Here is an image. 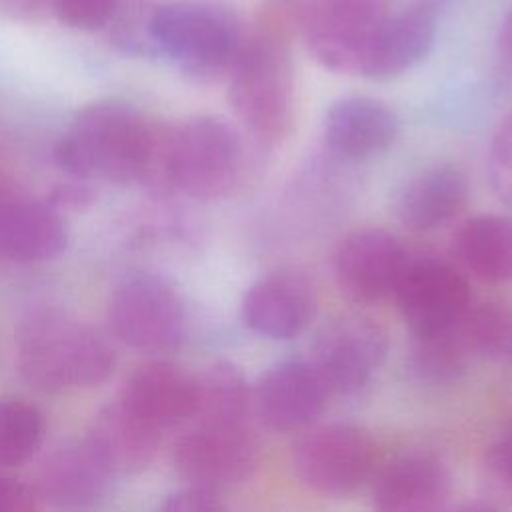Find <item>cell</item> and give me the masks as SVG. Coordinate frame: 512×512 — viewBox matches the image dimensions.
I'll return each instance as SVG.
<instances>
[{
	"label": "cell",
	"instance_id": "22",
	"mask_svg": "<svg viewBox=\"0 0 512 512\" xmlns=\"http://www.w3.org/2000/svg\"><path fill=\"white\" fill-rule=\"evenodd\" d=\"M160 434L156 426L118 400L96 414L86 440L110 472H138L152 462Z\"/></svg>",
	"mask_w": 512,
	"mask_h": 512
},
{
	"label": "cell",
	"instance_id": "24",
	"mask_svg": "<svg viewBox=\"0 0 512 512\" xmlns=\"http://www.w3.org/2000/svg\"><path fill=\"white\" fill-rule=\"evenodd\" d=\"M254 408L252 388L230 362H216L196 376L194 418L206 424H248Z\"/></svg>",
	"mask_w": 512,
	"mask_h": 512
},
{
	"label": "cell",
	"instance_id": "38",
	"mask_svg": "<svg viewBox=\"0 0 512 512\" xmlns=\"http://www.w3.org/2000/svg\"><path fill=\"white\" fill-rule=\"evenodd\" d=\"M6 194H8V190H4V188H2V186H0V202H2V198H4V196H6Z\"/></svg>",
	"mask_w": 512,
	"mask_h": 512
},
{
	"label": "cell",
	"instance_id": "21",
	"mask_svg": "<svg viewBox=\"0 0 512 512\" xmlns=\"http://www.w3.org/2000/svg\"><path fill=\"white\" fill-rule=\"evenodd\" d=\"M110 470L88 440L70 442L54 450L38 472L40 494L58 508H86L102 498Z\"/></svg>",
	"mask_w": 512,
	"mask_h": 512
},
{
	"label": "cell",
	"instance_id": "9",
	"mask_svg": "<svg viewBox=\"0 0 512 512\" xmlns=\"http://www.w3.org/2000/svg\"><path fill=\"white\" fill-rule=\"evenodd\" d=\"M412 336L456 328L472 306L466 274L440 258H410L392 296Z\"/></svg>",
	"mask_w": 512,
	"mask_h": 512
},
{
	"label": "cell",
	"instance_id": "10",
	"mask_svg": "<svg viewBox=\"0 0 512 512\" xmlns=\"http://www.w3.org/2000/svg\"><path fill=\"white\" fill-rule=\"evenodd\" d=\"M108 316L116 336L144 352L174 350L186 326L180 296L156 276H138L118 286Z\"/></svg>",
	"mask_w": 512,
	"mask_h": 512
},
{
	"label": "cell",
	"instance_id": "34",
	"mask_svg": "<svg viewBox=\"0 0 512 512\" xmlns=\"http://www.w3.org/2000/svg\"><path fill=\"white\" fill-rule=\"evenodd\" d=\"M94 194L90 190V186L86 184H62L52 192V200L48 202L52 208L60 210V208H82L84 204L92 202Z\"/></svg>",
	"mask_w": 512,
	"mask_h": 512
},
{
	"label": "cell",
	"instance_id": "37",
	"mask_svg": "<svg viewBox=\"0 0 512 512\" xmlns=\"http://www.w3.org/2000/svg\"><path fill=\"white\" fill-rule=\"evenodd\" d=\"M450 512H500V510L486 502H464V504L452 508Z\"/></svg>",
	"mask_w": 512,
	"mask_h": 512
},
{
	"label": "cell",
	"instance_id": "26",
	"mask_svg": "<svg viewBox=\"0 0 512 512\" xmlns=\"http://www.w3.org/2000/svg\"><path fill=\"white\" fill-rule=\"evenodd\" d=\"M472 358L512 364V306L504 302L472 304L460 322Z\"/></svg>",
	"mask_w": 512,
	"mask_h": 512
},
{
	"label": "cell",
	"instance_id": "5",
	"mask_svg": "<svg viewBox=\"0 0 512 512\" xmlns=\"http://www.w3.org/2000/svg\"><path fill=\"white\" fill-rule=\"evenodd\" d=\"M244 170L238 132L216 116H194L172 128L168 172L174 190L198 200L228 196Z\"/></svg>",
	"mask_w": 512,
	"mask_h": 512
},
{
	"label": "cell",
	"instance_id": "4",
	"mask_svg": "<svg viewBox=\"0 0 512 512\" xmlns=\"http://www.w3.org/2000/svg\"><path fill=\"white\" fill-rule=\"evenodd\" d=\"M152 30L158 52L168 54L200 80L230 74L246 38L228 8L206 2L156 6Z\"/></svg>",
	"mask_w": 512,
	"mask_h": 512
},
{
	"label": "cell",
	"instance_id": "35",
	"mask_svg": "<svg viewBox=\"0 0 512 512\" xmlns=\"http://www.w3.org/2000/svg\"><path fill=\"white\" fill-rule=\"evenodd\" d=\"M48 8H54V0H0V14L10 18H38Z\"/></svg>",
	"mask_w": 512,
	"mask_h": 512
},
{
	"label": "cell",
	"instance_id": "36",
	"mask_svg": "<svg viewBox=\"0 0 512 512\" xmlns=\"http://www.w3.org/2000/svg\"><path fill=\"white\" fill-rule=\"evenodd\" d=\"M496 54L502 66L512 72V8L502 16L496 34Z\"/></svg>",
	"mask_w": 512,
	"mask_h": 512
},
{
	"label": "cell",
	"instance_id": "20",
	"mask_svg": "<svg viewBox=\"0 0 512 512\" xmlns=\"http://www.w3.org/2000/svg\"><path fill=\"white\" fill-rule=\"evenodd\" d=\"M470 186L464 170L452 162L432 164L414 174L396 204L398 220L414 232H430L462 212Z\"/></svg>",
	"mask_w": 512,
	"mask_h": 512
},
{
	"label": "cell",
	"instance_id": "32",
	"mask_svg": "<svg viewBox=\"0 0 512 512\" xmlns=\"http://www.w3.org/2000/svg\"><path fill=\"white\" fill-rule=\"evenodd\" d=\"M490 476L512 492V422L498 434L486 456Z\"/></svg>",
	"mask_w": 512,
	"mask_h": 512
},
{
	"label": "cell",
	"instance_id": "6",
	"mask_svg": "<svg viewBox=\"0 0 512 512\" xmlns=\"http://www.w3.org/2000/svg\"><path fill=\"white\" fill-rule=\"evenodd\" d=\"M388 14L384 0H314L302 16L304 46L320 66L360 74Z\"/></svg>",
	"mask_w": 512,
	"mask_h": 512
},
{
	"label": "cell",
	"instance_id": "12",
	"mask_svg": "<svg viewBox=\"0 0 512 512\" xmlns=\"http://www.w3.org/2000/svg\"><path fill=\"white\" fill-rule=\"evenodd\" d=\"M408 260L402 242L388 230L356 228L334 250L336 286L356 304H376L394 296Z\"/></svg>",
	"mask_w": 512,
	"mask_h": 512
},
{
	"label": "cell",
	"instance_id": "31",
	"mask_svg": "<svg viewBox=\"0 0 512 512\" xmlns=\"http://www.w3.org/2000/svg\"><path fill=\"white\" fill-rule=\"evenodd\" d=\"M160 512H226V506L216 496V492L188 486L170 494L162 502Z\"/></svg>",
	"mask_w": 512,
	"mask_h": 512
},
{
	"label": "cell",
	"instance_id": "15",
	"mask_svg": "<svg viewBox=\"0 0 512 512\" xmlns=\"http://www.w3.org/2000/svg\"><path fill=\"white\" fill-rule=\"evenodd\" d=\"M450 494L446 464L424 452L388 462L372 486L374 512H442Z\"/></svg>",
	"mask_w": 512,
	"mask_h": 512
},
{
	"label": "cell",
	"instance_id": "17",
	"mask_svg": "<svg viewBox=\"0 0 512 512\" xmlns=\"http://www.w3.org/2000/svg\"><path fill=\"white\" fill-rule=\"evenodd\" d=\"M326 146L340 158L366 160L386 152L398 136L396 114L370 96H344L324 116Z\"/></svg>",
	"mask_w": 512,
	"mask_h": 512
},
{
	"label": "cell",
	"instance_id": "27",
	"mask_svg": "<svg viewBox=\"0 0 512 512\" xmlns=\"http://www.w3.org/2000/svg\"><path fill=\"white\" fill-rule=\"evenodd\" d=\"M42 414L20 398H0V466L26 462L42 444Z\"/></svg>",
	"mask_w": 512,
	"mask_h": 512
},
{
	"label": "cell",
	"instance_id": "7",
	"mask_svg": "<svg viewBox=\"0 0 512 512\" xmlns=\"http://www.w3.org/2000/svg\"><path fill=\"white\" fill-rule=\"evenodd\" d=\"M292 466L310 490L322 496H348L372 476L374 442L352 424L314 426L294 442Z\"/></svg>",
	"mask_w": 512,
	"mask_h": 512
},
{
	"label": "cell",
	"instance_id": "23",
	"mask_svg": "<svg viewBox=\"0 0 512 512\" xmlns=\"http://www.w3.org/2000/svg\"><path fill=\"white\" fill-rule=\"evenodd\" d=\"M454 258L464 274L486 284L512 280V218L476 214L466 218L452 238Z\"/></svg>",
	"mask_w": 512,
	"mask_h": 512
},
{
	"label": "cell",
	"instance_id": "13",
	"mask_svg": "<svg viewBox=\"0 0 512 512\" xmlns=\"http://www.w3.org/2000/svg\"><path fill=\"white\" fill-rule=\"evenodd\" d=\"M316 290L296 268H280L258 278L240 304V314L254 334L268 340L300 336L316 314Z\"/></svg>",
	"mask_w": 512,
	"mask_h": 512
},
{
	"label": "cell",
	"instance_id": "8",
	"mask_svg": "<svg viewBox=\"0 0 512 512\" xmlns=\"http://www.w3.org/2000/svg\"><path fill=\"white\" fill-rule=\"evenodd\" d=\"M388 352L384 326L366 314L326 320L312 342L310 364L328 392L356 394L382 366Z\"/></svg>",
	"mask_w": 512,
	"mask_h": 512
},
{
	"label": "cell",
	"instance_id": "29",
	"mask_svg": "<svg viewBox=\"0 0 512 512\" xmlns=\"http://www.w3.org/2000/svg\"><path fill=\"white\" fill-rule=\"evenodd\" d=\"M486 170L494 196L512 210V112L500 120L492 134Z\"/></svg>",
	"mask_w": 512,
	"mask_h": 512
},
{
	"label": "cell",
	"instance_id": "25",
	"mask_svg": "<svg viewBox=\"0 0 512 512\" xmlns=\"http://www.w3.org/2000/svg\"><path fill=\"white\" fill-rule=\"evenodd\" d=\"M470 360L472 354L462 338L460 324L440 334L412 336L408 364L422 382L450 384L466 372Z\"/></svg>",
	"mask_w": 512,
	"mask_h": 512
},
{
	"label": "cell",
	"instance_id": "2",
	"mask_svg": "<svg viewBox=\"0 0 512 512\" xmlns=\"http://www.w3.org/2000/svg\"><path fill=\"white\" fill-rule=\"evenodd\" d=\"M228 80L230 106L254 138L276 144L292 132L296 68L284 34L260 28L246 36Z\"/></svg>",
	"mask_w": 512,
	"mask_h": 512
},
{
	"label": "cell",
	"instance_id": "33",
	"mask_svg": "<svg viewBox=\"0 0 512 512\" xmlns=\"http://www.w3.org/2000/svg\"><path fill=\"white\" fill-rule=\"evenodd\" d=\"M0 512H38L36 496L26 484L0 476Z\"/></svg>",
	"mask_w": 512,
	"mask_h": 512
},
{
	"label": "cell",
	"instance_id": "11",
	"mask_svg": "<svg viewBox=\"0 0 512 512\" xmlns=\"http://www.w3.org/2000/svg\"><path fill=\"white\" fill-rule=\"evenodd\" d=\"M258 456V442L248 424L198 422L174 446L178 474L190 486L212 492L246 480Z\"/></svg>",
	"mask_w": 512,
	"mask_h": 512
},
{
	"label": "cell",
	"instance_id": "1",
	"mask_svg": "<svg viewBox=\"0 0 512 512\" xmlns=\"http://www.w3.org/2000/svg\"><path fill=\"white\" fill-rule=\"evenodd\" d=\"M170 132L158 130L124 102H94L80 110L56 144L58 164L76 178L110 182L146 180L172 188L168 174Z\"/></svg>",
	"mask_w": 512,
	"mask_h": 512
},
{
	"label": "cell",
	"instance_id": "19",
	"mask_svg": "<svg viewBox=\"0 0 512 512\" xmlns=\"http://www.w3.org/2000/svg\"><path fill=\"white\" fill-rule=\"evenodd\" d=\"M120 400L162 432L194 418L196 378L172 362H148L128 378Z\"/></svg>",
	"mask_w": 512,
	"mask_h": 512
},
{
	"label": "cell",
	"instance_id": "3",
	"mask_svg": "<svg viewBox=\"0 0 512 512\" xmlns=\"http://www.w3.org/2000/svg\"><path fill=\"white\" fill-rule=\"evenodd\" d=\"M18 366L42 390L88 388L114 366L110 344L88 324L54 310L30 314L18 328Z\"/></svg>",
	"mask_w": 512,
	"mask_h": 512
},
{
	"label": "cell",
	"instance_id": "18",
	"mask_svg": "<svg viewBox=\"0 0 512 512\" xmlns=\"http://www.w3.org/2000/svg\"><path fill=\"white\" fill-rule=\"evenodd\" d=\"M66 248V226L56 208L8 192L0 202V260L44 262Z\"/></svg>",
	"mask_w": 512,
	"mask_h": 512
},
{
	"label": "cell",
	"instance_id": "30",
	"mask_svg": "<svg viewBox=\"0 0 512 512\" xmlns=\"http://www.w3.org/2000/svg\"><path fill=\"white\" fill-rule=\"evenodd\" d=\"M120 0H54L58 18L80 30H94L110 22Z\"/></svg>",
	"mask_w": 512,
	"mask_h": 512
},
{
	"label": "cell",
	"instance_id": "14",
	"mask_svg": "<svg viewBox=\"0 0 512 512\" xmlns=\"http://www.w3.org/2000/svg\"><path fill=\"white\" fill-rule=\"evenodd\" d=\"M254 410L276 432L310 428L324 412L328 390L310 360L286 358L272 364L252 390Z\"/></svg>",
	"mask_w": 512,
	"mask_h": 512
},
{
	"label": "cell",
	"instance_id": "16",
	"mask_svg": "<svg viewBox=\"0 0 512 512\" xmlns=\"http://www.w3.org/2000/svg\"><path fill=\"white\" fill-rule=\"evenodd\" d=\"M438 14L430 2H414L388 14L362 64L370 80H392L422 62L434 46Z\"/></svg>",
	"mask_w": 512,
	"mask_h": 512
},
{
	"label": "cell",
	"instance_id": "28",
	"mask_svg": "<svg viewBox=\"0 0 512 512\" xmlns=\"http://www.w3.org/2000/svg\"><path fill=\"white\" fill-rule=\"evenodd\" d=\"M156 6L148 4V0H126L118 4V8L112 14V40L130 54H154L158 52L154 30H152V18H154Z\"/></svg>",
	"mask_w": 512,
	"mask_h": 512
}]
</instances>
